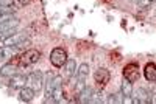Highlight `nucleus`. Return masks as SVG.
<instances>
[{
	"mask_svg": "<svg viewBox=\"0 0 156 104\" xmlns=\"http://www.w3.org/2000/svg\"><path fill=\"white\" fill-rule=\"evenodd\" d=\"M41 59V53L35 50V48H28L25 53H22L20 56H17V61H16V65H22V67H27V65H33L37 61Z\"/></svg>",
	"mask_w": 156,
	"mask_h": 104,
	"instance_id": "1",
	"label": "nucleus"
},
{
	"mask_svg": "<svg viewBox=\"0 0 156 104\" xmlns=\"http://www.w3.org/2000/svg\"><path fill=\"white\" fill-rule=\"evenodd\" d=\"M44 82H45V75L41 70L31 71L27 78V86L31 87L35 92H41V89L44 87Z\"/></svg>",
	"mask_w": 156,
	"mask_h": 104,
	"instance_id": "2",
	"label": "nucleus"
},
{
	"mask_svg": "<svg viewBox=\"0 0 156 104\" xmlns=\"http://www.w3.org/2000/svg\"><path fill=\"white\" fill-rule=\"evenodd\" d=\"M66 61H67V53L64 48H61V47L53 48L50 53V62L53 64V67H63V65H66Z\"/></svg>",
	"mask_w": 156,
	"mask_h": 104,
	"instance_id": "3",
	"label": "nucleus"
},
{
	"mask_svg": "<svg viewBox=\"0 0 156 104\" xmlns=\"http://www.w3.org/2000/svg\"><path fill=\"white\" fill-rule=\"evenodd\" d=\"M89 75V65L87 64H81L78 70H77V81H75V90L81 92L86 87V78Z\"/></svg>",
	"mask_w": 156,
	"mask_h": 104,
	"instance_id": "4",
	"label": "nucleus"
},
{
	"mask_svg": "<svg viewBox=\"0 0 156 104\" xmlns=\"http://www.w3.org/2000/svg\"><path fill=\"white\" fill-rule=\"evenodd\" d=\"M64 101V84L61 76H55V90H53L52 103H63Z\"/></svg>",
	"mask_w": 156,
	"mask_h": 104,
	"instance_id": "5",
	"label": "nucleus"
},
{
	"mask_svg": "<svg viewBox=\"0 0 156 104\" xmlns=\"http://www.w3.org/2000/svg\"><path fill=\"white\" fill-rule=\"evenodd\" d=\"M44 87H45V103H52L53 90H55V76H53L52 71L45 73V82H44Z\"/></svg>",
	"mask_w": 156,
	"mask_h": 104,
	"instance_id": "6",
	"label": "nucleus"
},
{
	"mask_svg": "<svg viewBox=\"0 0 156 104\" xmlns=\"http://www.w3.org/2000/svg\"><path fill=\"white\" fill-rule=\"evenodd\" d=\"M139 71H140L139 65L134 64V62H131V64L123 67V78L128 79L130 82H134V81H138V78H139Z\"/></svg>",
	"mask_w": 156,
	"mask_h": 104,
	"instance_id": "7",
	"label": "nucleus"
},
{
	"mask_svg": "<svg viewBox=\"0 0 156 104\" xmlns=\"http://www.w3.org/2000/svg\"><path fill=\"white\" fill-rule=\"evenodd\" d=\"M25 39H28L27 31H17V33H14L13 36H10L8 39H5V40H3V45H6V47H14V45H17L19 42H22V40H25Z\"/></svg>",
	"mask_w": 156,
	"mask_h": 104,
	"instance_id": "8",
	"label": "nucleus"
},
{
	"mask_svg": "<svg viewBox=\"0 0 156 104\" xmlns=\"http://www.w3.org/2000/svg\"><path fill=\"white\" fill-rule=\"evenodd\" d=\"M35 90L28 86H23L22 89H19V100L22 103H31L35 100Z\"/></svg>",
	"mask_w": 156,
	"mask_h": 104,
	"instance_id": "9",
	"label": "nucleus"
},
{
	"mask_svg": "<svg viewBox=\"0 0 156 104\" xmlns=\"http://www.w3.org/2000/svg\"><path fill=\"white\" fill-rule=\"evenodd\" d=\"M94 79H95L97 84L106 86V84L109 82V79H111V75H109V71H108L106 69H98L95 73H94Z\"/></svg>",
	"mask_w": 156,
	"mask_h": 104,
	"instance_id": "10",
	"label": "nucleus"
},
{
	"mask_svg": "<svg viewBox=\"0 0 156 104\" xmlns=\"http://www.w3.org/2000/svg\"><path fill=\"white\" fill-rule=\"evenodd\" d=\"M23 86H27V76L25 75H19V73H16V75H13L11 76V79H10V87L11 89H22Z\"/></svg>",
	"mask_w": 156,
	"mask_h": 104,
	"instance_id": "11",
	"label": "nucleus"
},
{
	"mask_svg": "<svg viewBox=\"0 0 156 104\" xmlns=\"http://www.w3.org/2000/svg\"><path fill=\"white\" fill-rule=\"evenodd\" d=\"M144 76H145V79H147V81L155 82V81H156V64L148 62V64L144 67Z\"/></svg>",
	"mask_w": 156,
	"mask_h": 104,
	"instance_id": "12",
	"label": "nucleus"
},
{
	"mask_svg": "<svg viewBox=\"0 0 156 104\" xmlns=\"http://www.w3.org/2000/svg\"><path fill=\"white\" fill-rule=\"evenodd\" d=\"M131 103H134V104L148 103V93H147V90H145V89H138V90L134 92V98L131 100Z\"/></svg>",
	"mask_w": 156,
	"mask_h": 104,
	"instance_id": "13",
	"label": "nucleus"
},
{
	"mask_svg": "<svg viewBox=\"0 0 156 104\" xmlns=\"http://www.w3.org/2000/svg\"><path fill=\"white\" fill-rule=\"evenodd\" d=\"M120 93H122L123 98H130V96H133V82H130L128 79L123 78L122 87H120Z\"/></svg>",
	"mask_w": 156,
	"mask_h": 104,
	"instance_id": "14",
	"label": "nucleus"
},
{
	"mask_svg": "<svg viewBox=\"0 0 156 104\" xmlns=\"http://www.w3.org/2000/svg\"><path fill=\"white\" fill-rule=\"evenodd\" d=\"M16 71H17V67H16V64L14 62H8V64H5L2 69H0V76H13V75H16Z\"/></svg>",
	"mask_w": 156,
	"mask_h": 104,
	"instance_id": "15",
	"label": "nucleus"
},
{
	"mask_svg": "<svg viewBox=\"0 0 156 104\" xmlns=\"http://www.w3.org/2000/svg\"><path fill=\"white\" fill-rule=\"evenodd\" d=\"M92 93H94V90H92L89 86H86L81 92H78V101H80V103H89Z\"/></svg>",
	"mask_w": 156,
	"mask_h": 104,
	"instance_id": "16",
	"label": "nucleus"
},
{
	"mask_svg": "<svg viewBox=\"0 0 156 104\" xmlns=\"http://www.w3.org/2000/svg\"><path fill=\"white\" fill-rule=\"evenodd\" d=\"M64 71H66V81L73 76V73L77 71V62H75V59H67L66 61V69H64Z\"/></svg>",
	"mask_w": 156,
	"mask_h": 104,
	"instance_id": "17",
	"label": "nucleus"
},
{
	"mask_svg": "<svg viewBox=\"0 0 156 104\" xmlns=\"http://www.w3.org/2000/svg\"><path fill=\"white\" fill-rule=\"evenodd\" d=\"M14 54H16V50H14V47H2L0 48V59H5V61H8V59H13L14 58Z\"/></svg>",
	"mask_w": 156,
	"mask_h": 104,
	"instance_id": "18",
	"label": "nucleus"
},
{
	"mask_svg": "<svg viewBox=\"0 0 156 104\" xmlns=\"http://www.w3.org/2000/svg\"><path fill=\"white\" fill-rule=\"evenodd\" d=\"M14 27H19V20L16 17L14 19H10V20H5L0 23V33L5 31V30H10V28H14Z\"/></svg>",
	"mask_w": 156,
	"mask_h": 104,
	"instance_id": "19",
	"label": "nucleus"
},
{
	"mask_svg": "<svg viewBox=\"0 0 156 104\" xmlns=\"http://www.w3.org/2000/svg\"><path fill=\"white\" fill-rule=\"evenodd\" d=\"M89 103L92 104H102V103H106V98H105V95L102 92H94L92 93V96H91V101Z\"/></svg>",
	"mask_w": 156,
	"mask_h": 104,
	"instance_id": "20",
	"label": "nucleus"
},
{
	"mask_svg": "<svg viewBox=\"0 0 156 104\" xmlns=\"http://www.w3.org/2000/svg\"><path fill=\"white\" fill-rule=\"evenodd\" d=\"M120 96H122V93H112V95H109V96L106 98V103L108 104H119V103H122V100H123Z\"/></svg>",
	"mask_w": 156,
	"mask_h": 104,
	"instance_id": "21",
	"label": "nucleus"
},
{
	"mask_svg": "<svg viewBox=\"0 0 156 104\" xmlns=\"http://www.w3.org/2000/svg\"><path fill=\"white\" fill-rule=\"evenodd\" d=\"M14 33H17V27H14V28H10V30H5V31H2V33H0V42H3L5 39H8L10 36H13Z\"/></svg>",
	"mask_w": 156,
	"mask_h": 104,
	"instance_id": "22",
	"label": "nucleus"
},
{
	"mask_svg": "<svg viewBox=\"0 0 156 104\" xmlns=\"http://www.w3.org/2000/svg\"><path fill=\"white\" fill-rule=\"evenodd\" d=\"M31 45V40L30 39H25V40H22V42H19L17 45H14V50L17 51V50H23V48H27V47H30Z\"/></svg>",
	"mask_w": 156,
	"mask_h": 104,
	"instance_id": "23",
	"label": "nucleus"
},
{
	"mask_svg": "<svg viewBox=\"0 0 156 104\" xmlns=\"http://www.w3.org/2000/svg\"><path fill=\"white\" fill-rule=\"evenodd\" d=\"M153 2H155V0H138L139 9H145V8H148V6H152Z\"/></svg>",
	"mask_w": 156,
	"mask_h": 104,
	"instance_id": "24",
	"label": "nucleus"
},
{
	"mask_svg": "<svg viewBox=\"0 0 156 104\" xmlns=\"http://www.w3.org/2000/svg\"><path fill=\"white\" fill-rule=\"evenodd\" d=\"M14 14H0V23L5 22V20H10V19H14Z\"/></svg>",
	"mask_w": 156,
	"mask_h": 104,
	"instance_id": "25",
	"label": "nucleus"
},
{
	"mask_svg": "<svg viewBox=\"0 0 156 104\" xmlns=\"http://www.w3.org/2000/svg\"><path fill=\"white\" fill-rule=\"evenodd\" d=\"M19 3H20L22 6H27L28 3H31V0H19Z\"/></svg>",
	"mask_w": 156,
	"mask_h": 104,
	"instance_id": "26",
	"label": "nucleus"
}]
</instances>
